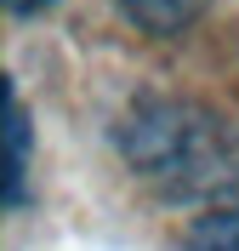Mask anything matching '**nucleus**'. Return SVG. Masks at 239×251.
I'll use <instances>...</instances> for the list:
<instances>
[{
	"label": "nucleus",
	"instance_id": "nucleus-1",
	"mask_svg": "<svg viewBox=\"0 0 239 251\" xmlns=\"http://www.w3.org/2000/svg\"><path fill=\"white\" fill-rule=\"evenodd\" d=\"M114 149L126 172L171 205L239 194V120L199 97L143 92L114 120Z\"/></svg>",
	"mask_w": 239,
	"mask_h": 251
},
{
	"label": "nucleus",
	"instance_id": "nucleus-2",
	"mask_svg": "<svg viewBox=\"0 0 239 251\" xmlns=\"http://www.w3.org/2000/svg\"><path fill=\"white\" fill-rule=\"evenodd\" d=\"M29 149H34V131H29L23 92L6 86V205H23V194H29Z\"/></svg>",
	"mask_w": 239,
	"mask_h": 251
},
{
	"label": "nucleus",
	"instance_id": "nucleus-3",
	"mask_svg": "<svg viewBox=\"0 0 239 251\" xmlns=\"http://www.w3.org/2000/svg\"><path fill=\"white\" fill-rule=\"evenodd\" d=\"M182 251H239V194L205 205V211L188 223Z\"/></svg>",
	"mask_w": 239,
	"mask_h": 251
},
{
	"label": "nucleus",
	"instance_id": "nucleus-4",
	"mask_svg": "<svg viewBox=\"0 0 239 251\" xmlns=\"http://www.w3.org/2000/svg\"><path fill=\"white\" fill-rule=\"evenodd\" d=\"M211 0H120V12L137 23L143 34H182Z\"/></svg>",
	"mask_w": 239,
	"mask_h": 251
},
{
	"label": "nucleus",
	"instance_id": "nucleus-5",
	"mask_svg": "<svg viewBox=\"0 0 239 251\" xmlns=\"http://www.w3.org/2000/svg\"><path fill=\"white\" fill-rule=\"evenodd\" d=\"M57 0H6V12L12 17H34V12H51Z\"/></svg>",
	"mask_w": 239,
	"mask_h": 251
}]
</instances>
